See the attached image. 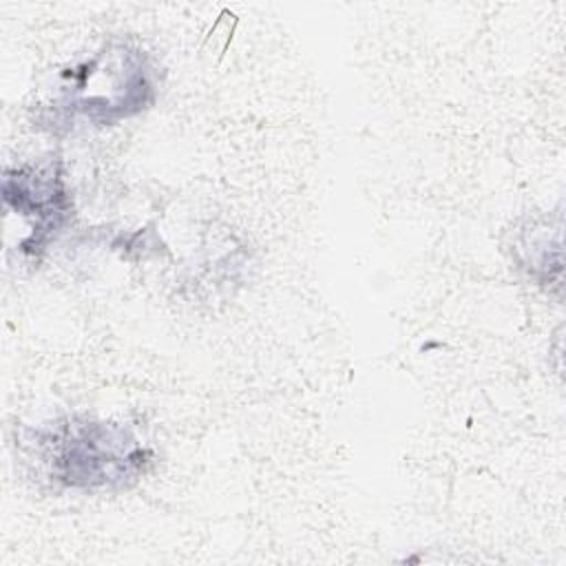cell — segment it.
Returning a JSON list of instances; mask_svg holds the SVG:
<instances>
[{
    "label": "cell",
    "mask_w": 566,
    "mask_h": 566,
    "mask_svg": "<svg viewBox=\"0 0 566 566\" xmlns=\"http://www.w3.org/2000/svg\"><path fill=\"white\" fill-rule=\"evenodd\" d=\"M122 442L124 438H111V431L102 424H64L55 433L60 453L51 462L62 469L60 480L69 484H108L119 480L137 460L130 451L115 453Z\"/></svg>",
    "instance_id": "obj_1"
}]
</instances>
